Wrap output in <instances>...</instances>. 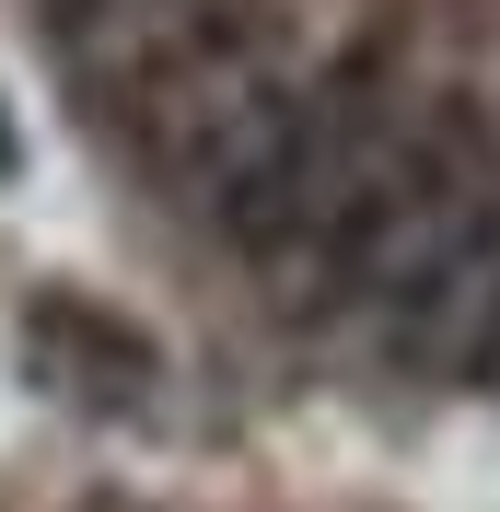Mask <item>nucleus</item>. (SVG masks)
Here are the masks:
<instances>
[{"label": "nucleus", "mask_w": 500, "mask_h": 512, "mask_svg": "<svg viewBox=\"0 0 500 512\" xmlns=\"http://www.w3.org/2000/svg\"><path fill=\"white\" fill-rule=\"evenodd\" d=\"M24 361L59 384V396H94V408H140L152 373H163L152 338H140L128 315H105L94 291H35L24 303Z\"/></svg>", "instance_id": "obj_2"}, {"label": "nucleus", "mask_w": 500, "mask_h": 512, "mask_svg": "<svg viewBox=\"0 0 500 512\" xmlns=\"http://www.w3.org/2000/svg\"><path fill=\"white\" fill-rule=\"evenodd\" d=\"M12 163H24V128H12V117H0V175H12Z\"/></svg>", "instance_id": "obj_3"}, {"label": "nucleus", "mask_w": 500, "mask_h": 512, "mask_svg": "<svg viewBox=\"0 0 500 512\" xmlns=\"http://www.w3.org/2000/svg\"><path fill=\"white\" fill-rule=\"evenodd\" d=\"M314 291H338L396 361L431 373H477L500 350V140L466 94L384 105Z\"/></svg>", "instance_id": "obj_1"}]
</instances>
